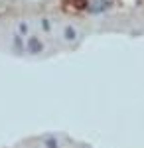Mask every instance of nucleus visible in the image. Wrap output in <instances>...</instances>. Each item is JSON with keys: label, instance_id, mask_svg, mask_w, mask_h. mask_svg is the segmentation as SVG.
<instances>
[{"label": "nucleus", "instance_id": "1", "mask_svg": "<svg viewBox=\"0 0 144 148\" xmlns=\"http://www.w3.org/2000/svg\"><path fill=\"white\" fill-rule=\"evenodd\" d=\"M26 51L32 53V56H38V53L44 51V44H42L38 38H28V40H26Z\"/></svg>", "mask_w": 144, "mask_h": 148}]
</instances>
